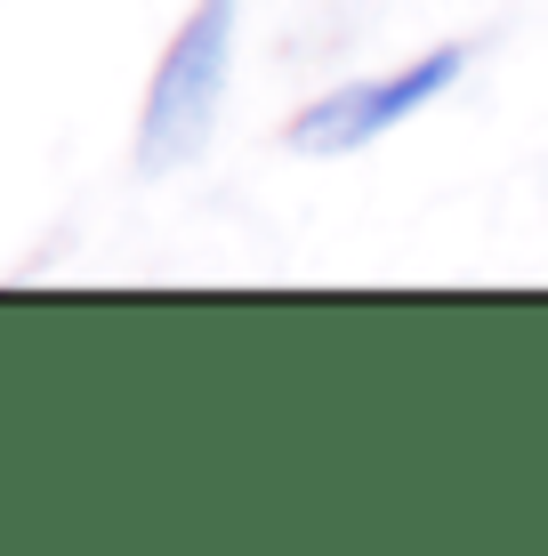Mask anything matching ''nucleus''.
<instances>
[{
	"mask_svg": "<svg viewBox=\"0 0 548 556\" xmlns=\"http://www.w3.org/2000/svg\"><path fill=\"white\" fill-rule=\"evenodd\" d=\"M234 16H242V0H194L186 25L169 33V49L154 65V89H145V113H138V169L145 178H169V169L202 162V146H211V129H218V105H226Z\"/></svg>",
	"mask_w": 548,
	"mask_h": 556,
	"instance_id": "nucleus-1",
	"label": "nucleus"
},
{
	"mask_svg": "<svg viewBox=\"0 0 548 556\" xmlns=\"http://www.w3.org/2000/svg\"><path fill=\"white\" fill-rule=\"evenodd\" d=\"M460 73H468V49L444 41V49L411 56V65L380 73V81H347V89H331V98H315L282 138H291L298 153H364L371 138H387L395 122H411L420 105H436Z\"/></svg>",
	"mask_w": 548,
	"mask_h": 556,
	"instance_id": "nucleus-2",
	"label": "nucleus"
}]
</instances>
